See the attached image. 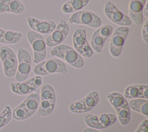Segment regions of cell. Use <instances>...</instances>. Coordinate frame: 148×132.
Here are the masks:
<instances>
[{
  "label": "cell",
  "instance_id": "cell-1",
  "mask_svg": "<svg viewBox=\"0 0 148 132\" xmlns=\"http://www.w3.org/2000/svg\"><path fill=\"white\" fill-rule=\"evenodd\" d=\"M50 54L52 56L63 59L76 68H81L84 65L82 56L74 48L66 44H60L54 46Z\"/></svg>",
  "mask_w": 148,
  "mask_h": 132
},
{
  "label": "cell",
  "instance_id": "cell-2",
  "mask_svg": "<svg viewBox=\"0 0 148 132\" xmlns=\"http://www.w3.org/2000/svg\"><path fill=\"white\" fill-rule=\"evenodd\" d=\"M40 103L36 111L38 116H47L53 111L56 102V95L54 87L50 84L44 85L40 90Z\"/></svg>",
  "mask_w": 148,
  "mask_h": 132
},
{
  "label": "cell",
  "instance_id": "cell-3",
  "mask_svg": "<svg viewBox=\"0 0 148 132\" xmlns=\"http://www.w3.org/2000/svg\"><path fill=\"white\" fill-rule=\"evenodd\" d=\"M33 71L35 74L39 76H45L56 73L65 75L68 71L65 63L56 58L42 61L34 67Z\"/></svg>",
  "mask_w": 148,
  "mask_h": 132
},
{
  "label": "cell",
  "instance_id": "cell-4",
  "mask_svg": "<svg viewBox=\"0 0 148 132\" xmlns=\"http://www.w3.org/2000/svg\"><path fill=\"white\" fill-rule=\"evenodd\" d=\"M0 59L5 75L13 77L17 71V57L14 50L7 46H0Z\"/></svg>",
  "mask_w": 148,
  "mask_h": 132
},
{
  "label": "cell",
  "instance_id": "cell-5",
  "mask_svg": "<svg viewBox=\"0 0 148 132\" xmlns=\"http://www.w3.org/2000/svg\"><path fill=\"white\" fill-rule=\"evenodd\" d=\"M17 68L15 74L16 82L25 80L31 70L32 60L29 52L25 49L20 47L17 49Z\"/></svg>",
  "mask_w": 148,
  "mask_h": 132
},
{
  "label": "cell",
  "instance_id": "cell-6",
  "mask_svg": "<svg viewBox=\"0 0 148 132\" xmlns=\"http://www.w3.org/2000/svg\"><path fill=\"white\" fill-rule=\"evenodd\" d=\"M27 37L33 50V62L38 64L44 60L46 57V45L43 37L32 30L27 32Z\"/></svg>",
  "mask_w": 148,
  "mask_h": 132
},
{
  "label": "cell",
  "instance_id": "cell-7",
  "mask_svg": "<svg viewBox=\"0 0 148 132\" xmlns=\"http://www.w3.org/2000/svg\"><path fill=\"white\" fill-rule=\"evenodd\" d=\"M69 21L71 24L85 25L95 28L102 25L101 18L94 12L89 10H79L72 13Z\"/></svg>",
  "mask_w": 148,
  "mask_h": 132
},
{
  "label": "cell",
  "instance_id": "cell-8",
  "mask_svg": "<svg viewBox=\"0 0 148 132\" xmlns=\"http://www.w3.org/2000/svg\"><path fill=\"white\" fill-rule=\"evenodd\" d=\"M43 79L41 76L36 75L27 80L12 82L10 84L12 91L17 95L25 96L35 91L41 86Z\"/></svg>",
  "mask_w": 148,
  "mask_h": 132
},
{
  "label": "cell",
  "instance_id": "cell-9",
  "mask_svg": "<svg viewBox=\"0 0 148 132\" xmlns=\"http://www.w3.org/2000/svg\"><path fill=\"white\" fill-rule=\"evenodd\" d=\"M129 31V28L125 26H119L114 30L109 42V52L112 56L118 57L120 56Z\"/></svg>",
  "mask_w": 148,
  "mask_h": 132
},
{
  "label": "cell",
  "instance_id": "cell-10",
  "mask_svg": "<svg viewBox=\"0 0 148 132\" xmlns=\"http://www.w3.org/2000/svg\"><path fill=\"white\" fill-rule=\"evenodd\" d=\"M72 43L75 49L84 57H90L93 54V50L89 45L86 36V30L80 27L72 35Z\"/></svg>",
  "mask_w": 148,
  "mask_h": 132
},
{
  "label": "cell",
  "instance_id": "cell-11",
  "mask_svg": "<svg viewBox=\"0 0 148 132\" xmlns=\"http://www.w3.org/2000/svg\"><path fill=\"white\" fill-rule=\"evenodd\" d=\"M113 31V27L109 24L101 25L97 28L90 40V46L92 50L98 53H101L105 42L111 36Z\"/></svg>",
  "mask_w": 148,
  "mask_h": 132
},
{
  "label": "cell",
  "instance_id": "cell-12",
  "mask_svg": "<svg viewBox=\"0 0 148 132\" xmlns=\"http://www.w3.org/2000/svg\"><path fill=\"white\" fill-rule=\"evenodd\" d=\"M103 10L106 17L116 25L128 27L132 23L130 17L119 10L110 1H107L105 3Z\"/></svg>",
  "mask_w": 148,
  "mask_h": 132
},
{
  "label": "cell",
  "instance_id": "cell-13",
  "mask_svg": "<svg viewBox=\"0 0 148 132\" xmlns=\"http://www.w3.org/2000/svg\"><path fill=\"white\" fill-rule=\"evenodd\" d=\"M69 31V28L66 20L61 19L56 25L55 30L47 36L45 40L46 46L54 47L57 46L65 39Z\"/></svg>",
  "mask_w": 148,
  "mask_h": 132
},
{
  "label": "cell",
  "instance_id": "cell-14",
  "mask_svg": "<svg viewBox=\"0 0 148 132\" xmlns=\"http://www.w3.org/2000/svg\"><path fill=\"white\" fill-rule=\"evenodd\" d=\"M27 22L32 31L40 34H51L55 30L57 25L53 20H40L31 16L27 17Z\"/></svg>",
  "mask_w": 148,
  "mask_h": 132
},
{
  "label": "cell",
  "instance_id": "cell-15",
  "mask_svg": "<svg viewBox=\"0 0 148 132\" xmlns=\"http://www.w3.org/2000/svg\"><path fill=\"white\" fill-rule=\"evenodd\" d=\"M146 3V0H130L128 13L130 18L136 25L143 23V10Z\"/></svg>",
  "mask_w": 148,
  "mask_h": 132
},
{
  "label": "cell",
  "instance_id": "cell-16",
  "mask_svg": "<svg viewBox=\"0 0 148 132\" xmlns=\"http://www.w3.org/2000/svg\"><path fill=\"white\" fill-rule=\"evenodd\" d=\"M40 103V96L38 91L29 94L20 105L27 112L31 117L36 112Z\"/></svg>",
  "mask_w": 148,
  "mask_h": 132
},
{
  "label": "cell",
  "instance_id": "cell-17",
  "mask_svg": "<svg viewBox=\"0 0 148 132\" xmlns=\"http://www.w3.org/2000/svg\"><path fill=\"white\" fill-rule=\"evenodd\" d=\"M90 0H69L64 3L62 7V12L65 14L73 13L84 8Z\"/></svg>",
  "mask_w": 148,
  "mask_h": 132
},
{
  "label": "cell",
  "instance_id": "cell-18",
  "mask_svg": "<svg viewBox=\"0 0 148 132\" xmlns=\"http://www.w3.org/2000/svg\"><path fill=\"white\" fill-rule=\"evenodd\" d=\"M22 36L23 34L20 32L3 29L0 35V43L16 44L20 42Z\"/></svg>",
  "mask_w": 148,
  "mask_h": 132
},
{
  "label": "cell",
  "instance_id": "cell-19",
  "mask_svg": "<svg viewBox=\"0 0 148 132\" xmlns=\"http://www.w3.org/2000/svg\"><path fill=\"white\" fill-rule=\"evenodd\" d=\"M130 109L148 118V100L144 98L132 99L128 102Z\"/></svg>",
  "mask_w": 148,
  "mask_h": 132
},
{
  "label": "cell",
  "instance_id": "cell-20",
  "mask_svg": "<svg viewBox=\"0 0 148 132\" xmlns=\"http://www.w3.org/2000/svg\"><path fill=\"white\" fill-rule=\"evenodd\" d=\"M6 13L20 14L24 12L25 6L20 0H5Z\"/></svg>",
  "mask_w": 148,
  "mask_h": 132
},
{
  "label": "cell",
  "instance_id": "cell-21",
  "mask_svg": "<svg viewBox=\"0 0 148 132\" xmlns=\"http://www.w3.org/2000/svg\"><path fill=\"white\" fill-rule=\"evenodd\" d=\"M106 97L111 105L114 109L122 107L128 103L124 96L118 92L113 91L107 94Z\"/></svg>",
  "mask_w": 148,
  "mask_h": 132
},
{
  "label": "cell",
  "instance_id": "cell-22",
  "mask_svg": "<svg viewBox=\"0 0 148 132\" xmlns=\"http://www.w3.org/2000/svg\"><path fill=\"white\" fill-rule=\"evenodd\" d=\"M119 122L122 125H126L130 119V108L128 104L115 108Z\"/></svg>",
  "mask_w": 148,
  "mask_h": 132
},
{
  "label": "cell",
  "instance_id": "cell-23",
  "mask_svg": "<svg viewBox=\"0 0 148 132\" xmlns=\"http://www.w3.org/2000/svg\"><path fill=\"white\" fill-rule=\"evenodd\" d=\"M142 85H131L128 86L124 93V96L127 98H142Z\"/></svg>",
  "mask_w": 148,
  "mask_h": 132
},
{
  "label": "cell",
  "instance_id": "cell-24",
  "mask_svg": "<svg viewBox=\"0 0 148 132\" xmlns=\"http://www.w3.org/2000/svg\"><path fill=\"white\" fill-rule=\"evenodd\" d=\"M83 99L86 108H87L88 111H90L92 109L98 102V93L96 90H92L87 94Z\"/></svg>",
  "mask_w": 148,
  "mask_h": 132
},
{
  "label": "cell",
  "instance_id": "cell-25",
  "mask_svg": "<svg viewBox=\"0 0 148 132\" xmlns=\"http://www.w3.org/2000/svg\"><path fill=\"white\" fill-rule=\"evenodd\" d=\"M84 119L85 123L88 127L97 130L103 129L97 115L87 112L84 115Z\"/></svg>",
  "mask_w": 148,
  "mask_h": 132
},
{
  "label": "cell",
  "instance_id": "cell-26",
  "mask_svg": "<svg viewBox=\"0 0 148 132\" xmlns=\"http://www.w3.org/2000/svg\"><path fill=\"white\" fill-rule=\"evenodd\" d=\"M100 123L103 129L108 128L113 124L116 120V116L111 113H103L98 115Z\"/></svg>",
  "mask_w": 148,
  "mask_h": 132
},
{
  "label": "cell",
  "instance_id": "cell-27",
  "mask_svg": "<svg viewBox=\"0 0 148 132\" xmlns=\"http://www.w3.org/2000/svg\"><path fill=\"white\" fill-rule=\"evenodd\" d=\"M69 110L72 113L79 114L85 113L88 112L83 98L71 104L69 107Z\"/></svg>",
  "mask_w": 148,
  "mask_h": 132
},
{
  "label": "cell",
  "instance_id": "cell-28",
  "mask_svg": "<svg viewBox=\"0 0 148 132\" xmlns=\"http://www.w3.org/2000/svg\"><path fill=\"white\" fill-rule=\"evenodd\" d=\"M12 111L9 105H6L0 113V129L7 125L12 119Z\"/></svg>",
  "mask_w": 148,
  "mask_h": 132
},
{
  "label": "cell",
  "instance_id": "cell-29",
  "mask_svg": "<svg viewBox=\"0 0 148 132\" xmlns=\"http://www.w3.org/2000/svg\"><path fill=\"white\" fill-rule=\"evenodd\" d=\"M12 116L16 120H24L30 117L27 112L20 104L13 109Z\"/></svg>",
  "mask_w": 148,
  "mask_h": 132
},
{
  "label": "cell",
  "instance_id": "cell-30",
  "mask_svg": "<svg viewBox=\"0 0 148 132\" xmlns=\"http://www.w3.org/2000/svg\"><path fill=\"white\" fill-rule=\"evenodd\" d=\"M148 20L147 19L143 27H142V39L143 40V41L146 43H148Z\"/></svg>",
  "mask_w": 148,
  "mask_h": 132
},
{
  "label": "cell",
  "instance_id": "cell-31",
  "mask_svg": "<svg viewBox=\"0 0 148 132\" xmlns=\"http://www.w3.org/2000/svg\"><path fill=\"white\" fill-rule=\"evenodd\" d=\"M135 132H148V120L145 119L142 121Z\"/></svg>",
  "mask_w": 148,
  "mask_h": 132
},
{
  "label": "cell",
  "instance_id": "cell-32",
  "mask_svg": "<svg viewBox=\"0 0 148 132\" xmlns=\"http://www.w3.org/2000/svg\"><path fill=\"white\" fill-rule=\"evenodd\" d=\"M143 16H144L146 18L148 17V8H147V4L146 3L143 10Z\"/></svg>",
  "mask_w": 148,
  "mask_h": 132
},
{
  "label": "cell",
  "instance_id": "cell-33",
  "mask_svg": "<svg viewBox=\"0 0 148 132\" xmlns=\"http://www.w3.org/2000/svg\"><path fill=\"white\" fill-rule=\"evenodd\" d=\"M82 132H100V131H99L97 129H92V128H90V127H86L83 130Z\"/></svg>",
  "mask_w": 148,
  "mask_h": 132
}]
</instances>
